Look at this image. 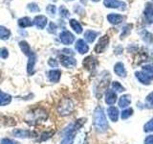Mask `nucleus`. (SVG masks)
Returning <instances> with one entry per match:
<instances>
[{
  "mask_svg": "<svg viewBox=\"0 0 153 144\" xmlns=\"http://www.w3.org/2000/svg\"><path fill=\"white\" fill-rule=\"evenodd\" d=\"M61 72L59 70H51L48 72V78L52 82V83H57L60 79Z\"/></svg>",
  "mask_w": 153,
  "mask_h": 144,
  "instance_id": "nucleus-15",
  "label": "nucleus"
},
{
  "mask_svg": "<svg viewBox=\"0 0 153 144\" xmlns=\"http://www.w3.org/2000/svg\"><path fill=\"white\" fill-rule=\"evenodd\" d=\"M130 102H131L130 96H129V95H123L122 97H120L119 106L121 108H126L129 104H130Z\"/></svg>",
  "mask_w": 153,
  "mask_h": 144,
  "instance_id": "nucleus-24",
  "label": "nucleus"
},
{
  "mask_svg": "<svg viewBox=\"0 0 153 144\" xmlns=\"http://www.w3.org/2000/svg\"><path fill=\"white\" fill-rule=\"evenodd\" d=\"M143 72L145 73L149 80H153V65L152 64H146L143 66Z\"/></svg>",
  "mask_w": 153,
  "mask_h": 144,
  "instance_id": "nucleus-26",
  "label": "nucleus"
},
{
  "mask_svg": "<svg viewBox=\"0 0 153 144\" xmlns=\"http://www.w3.org/2000/svg\"><path fill=\"white\" fill-rule=\"evenodd\" d=\"M59 38L61 42L63 43V44H66V45H69V44H72V43L74 42L75 40V37L74 35L72 34L71 32L69 31H62L59 35Z\"/></svg>",
  "mask_w": 153,
  "mask_h": 144,
  "instance_id": "nucleus-7",
  "label": "nucleus"
},
{
  "mask_svg": "<svg viewBox=\"0 0 153 144\" xmlns=\"http://www.w3.org/2000/svg\"><path fill=\"white\" fill-rule=\"evenodd\" d=\"M108 43H109V37L107 35L102 37L99 40L97 45L95 46V52L98 53V54H100V53H102L105 49H106Z\"/></svg>",
  "mask_w": 153,
  "mask_h": 144,
  "instance_id": "nucleus-5",
  "label": "nucleus"
},
{
  "mask_svg": "<svg viewBox=\"0 0 153 144\" xmlns=\"http://www.w3.org/2000/svg\"><path fill=\"white\" fill-rule=\"evenodd\" d=\"M52 1H55L56 2V1H57V0H52Z\"/></svg>",
  "mask_w": 153,
  "mask_h": 144,
  "instance_id": "nucleus-46",
  "label": "nucleus"
},
{
  "mask_svg": "<svg viewBox=\"0 0 153 144\" xmlns=\"http://www.w3.org/2000/svg\"><path fill=\"white\" fill-rule=\"evenodd\" d=\"M56 8L55 5H48L46 7V12L49 14H51V16H54L56 14Z\"/></svg>",
  "mask_w": 153,
  "mask_h": 144,
  "instance_id": "nucleus-34",
  "label": "nucleus"
},
{
  "mask_svg": "<svg viewBox=\"0 0 153 144\" xmlns=\"http://www.w3.org/2000/svg\"><path fill=\"white\" fill-rule=\"evenodd\" d=\"M92 1H94V2H98V1H100V0H92Z\"/></svg>",
  "mask_w": 153,
  "mask_h": 144,
  "instance_id": "nucleus-44",
  "label": "nucleus"
},
{
  "mask_svg": "<svg viewBox=\"0 0 153 144\" xmlns=\"http://www.w3.org/2000/svg\"><path fill=\"white\" fill-rule=\"evenodd\" d=\"M143 14L148 23H153V5L150 3H147L145 11H143Z\"/></svg>",
  "mask_w": 153,
  "mask_h": 144,
  "instance_id": "nucleus-12",
  "label": "nucleus"
},
{
  "mask_svg": "<svg viewBox=\"0 0 153 144\" xmlns=\"http://www.w3.org/2000/svg\"><path fill=\"white\" fill-rule=\"evenodd\" d=\"M48 118V112L42 108H36L29 112L26 115V122L30 125H36L39 122L45 121Z\"/></svg>",
  "mask_w": 153,
  "mask_h": 144,
  "instance_id": "nucleus-1",
  "label": "nucleus"
},
{
  "mask_svg": "<svg viewBox=\"0 0 153 144\" xmlns=\"http://www.w3.org/2000/svg\"><path fill=\"white\" fill-rule=\"evenodd\" d=\"M28 9L30 10L31 12L33 13H37V12H39L40 11V9L39 7L37 6V5L36 3H30V4H28Z\"/></svg>",
  "mask_w": 153,
  "mask_h": 144,
  "instance_id": "nucleus-32",
  "label": "nucleus"
},
{
  "mask_svg": "<svg viewBox=\"0 0 153 144\" xmlns=\"http://www.w3.org/2000/svg\"><path fill=\"white\" fill-rule=\"evenodd\" d=\"M48 32L51 33V34H56V26L55 23L50 22L49 27H48Z\"/></svg>",
  "mask_w": 153,
  "mask_h": 144,
  "instance_id": "nucleus-36",
  "label": "nucleus"
},
{
  "mask_svg": "<svg viewBox=\"0 0 153 144\" xmlns=\"http://www.w3.org/2000/svg\"><path fill=\"white\" fill-rule=\"evenodd\" d=\"M84 120L85 119H79L78 121L76 122L75 125H73V127H72L70 130H68V132L66 133L64 138L62 139V141L60 144H72L74 141V138H75V136H76V130L79 129L81 127V125L84 123Z\"/></svg>",
  "mask_w": 153,
  "mask_h": 144,
  "instance_id": "nucleus-4",
  "label": "nucleus"
},
{
  "mask_svg": "<svg viewBox=\"0 0 153 144\" xmlns=\"http://www.w3.org/2000/svg\"><path fill=\"white\" fill-rule=\"evenodd\" d=\"M135 75H136V77H137V79L141 82L142 84H143V85H148L150 83V80H149V78L143 73V71H137L136 73H135Z\"/></svg>",
  "mask_w": 153,
  "mask_h": 144,
  "instance_id": "nucleus-22",
  "label": "nucleus"
},
{
  "mask_svg": "<svg viewBox=\"0 0 153 144\" xmlns=\"http://www.w3.org/2000/svg\"><path fill=\"white\" fill-rule=\"evenodd\" d=\"M0 77H1V71H0Z\"/></svg>",
  "mask_w": 153,
  "mask_h": 144,
  "instance_id": "nucleus-47",
  "label": "nucleus"
},
{
  "mask_svg": "<svg viewBox=\"0 0 153 144\" xmlns=\"http://www.w3.org/2000/svg\"><path fill=\"white\" fill-rule=\"evenodd\" d=\"M107 19L110 23L113 24V25H117V24H120L123 21V17L117 14H110L107 16Z\"/></svg>",
  "mask_w": 153,
  "mask_h": 144,
  "instance_id": "nucleus-16",
  "label": "nucleus"
},
{
  "mask_svg": "<svg viewBox=\"0 0 153 144\" xmlns=\"http://www.w3.org/2000/svg\"><path fill=\"white\" fill-rule=\"evenodd\" d=\"M76 49L78 50L80 54H85V53L88 52L89 47L83 40H79L76 42Z\"/></svg>",
  "mask_w": 153,
  "mask_h": 144,
  "instance_id": "nucleus-14",
  "label": "nucleus"
},
{
  "mask_svg": "<svg viewBox=\"0 0 153 144\" xmlns=\"http://www.w3.org/2000/svg\"><path fill=\"white\" fill-rule=\"evenodd\" d=\"M12 102V96L10 94H3L0 98V106H7Z\"/></svg>",
  "mask_w": 153,
  "mask_h": 144,
  "instance_id": "nucleus-28",
  "label": "nucleus"
},
{
  "mask_svg": "<svg viewBox=\"0 0 153 144\" xmlns=\"http://www.w3.org/2000/svg\"><path fill=\"white\" fill-rule=\"evenodd\" d=\"M1 144H19V143L12 140V139H9V138H3L1 140Z\"/></svg>",
  "mask_w": 153,
  "mask_h": 144,
  "instance_id": "nucleus-39",
  "label": "nucleus"
},
{
  "mask_svg": "<svg viewBox=\"0 0 153 144\" xmlns=\"http://www.w3.org/2000/svg\"><path fill=\"white\" fill-rule=\"evenodd\" d=\"M11 36V31L4 26H0V38L6 40Z\"/></svg>",
  "mask_w": 153,
  "mask_h": 144,
  "instance_id": "nucleus-27",
  "label": "nucleus"
},
{
  "mask_svg": "<svg viewBox=\"0 0 153 144\" xmlns=\"http://www.w3.org/2000/svg\"><path fill=\"white\" fill-rule=\"evenodd\" d=\"M145 144H153V136H149L146 138Z\"/></svg>",
  "mask_w": 153,
  "mask_h": 144,
  "instance_id": "nucleus-41",
  "label": "nucleus"
},
{
  "mask_svg": "<svg viewBox=\"0 0 153 144\" xmlns=\"http://www.w3.org/2000/svg\"><path fill=\"white\" fill-rule=\"evenodd\" d=\"M62 52H63V54H65L66 56L67 55H74V53H73V51L72 50H70V49H63L62 50Z\"/></svg>",
  "mask_w": 153,
  "mask_h": 144,
  "instance_id": "nucleus-42",
  "label": "nucleus"
},
{
  "mask_svg": "<svg viewBox=\"0 0 153 144\" xmlns=\"http://www.w3.org/2000/svg\"><path fill=\"white\" fill-rule=\"evenodd\" d=\"M117 100V95L113 90H107L106 94H105V102L108 105H113Z\"/></svg>",
  "mask_w": 153,
  "mask_h": 144,
  "instance_id": "nucleus-19",
  "label": "nucleus"
},
{
  "mask_svg": "<svg viewBox=\"0 0 153 144\" xmlns=\"http://www.w3.org/2000/svg\"><path fill=\"white\" fill-rule=\"evenodd\" d=\"M33 24V22L31 20L30 17H22V18H19L18 19V25L19 27L21 28H26V27H30Z\"/></svg>",
  "mask_w": 153,
  "mask_h": 144,
  "instance_id": "nucleus-23",
  "label": "nucleus"
},
{
  "mask_svg": "<svg viewBox=\"0 0 153 144\" xmlns=\"http://www.w3.org/2000/svg\"><path fill=\"white\" fill-rule=\"evenodd\" d=\"M98 35H99V33L97 32L92 31V30H87L84 33V38L89 43H92L96 40V38H97Z\"/></svg>",
  "mask_w": 153,
  "mask_h": 144,
  "instance_id": "nucleus-21",
  "label": "nucleus"
},
{
  "mask_svg": "<svg viewBox=\"0 0 153 144\" xmlns=\"http://www.w3.org/2000/svg\"><path fill=\"white\" fill-rule=\"evenodd\" d=\"M60 62L61 64L67 67V68H71V67H74L76 64V62L74 58H71L70 56H60Z\"/></svg>",
  "mask_w": 153,
  "mask_h": 144,
  "instance_id": "nucleus-10",
  "label": "nucleus"
},
{
  "mask_svg": "<svg viewBox=\"0 0 153 144\" xmlns=\"http://www.w3.org/2000/svg\"><path fill=\"white\" fill-rule=\"evenodd\" d=\"M55 134V131H49V132H44L41 134L39 141H43V140H47L48 138H50L53 136V134Z\"/></svg>",
  "mask_w": 153,
  "mask_h": 144,
  "instance_id": "nucleus-29",
  "label": "nucleus"
},
{
  "mask_svg": "<svg viewBox=\"0 0 153 144\" xmlns=\"http://www.w3.org/2000/svg\"><path fill=\"white\" fill-rule=\"evenodd\" d=\"M70 26L74 29V31L76 34H81L82 33V26L80 25L79 21H76V19H71L70 20Z\"/></svg>",
  "mask_w": 153,
  "mask_h": 144,
  "instance_id": "nucleus-25",
  "label": "nucleus"
},
{
  "mask_svg": "<svg viewBox=\"0 0 153 144\" xmlns=\"http://www.w3.org/2000/svg\"><path fill=\"white\" fill-rule=\"evenodd\" d=\"M19 47H20V49L22 50V52L25 54L27 57H29L31 54H33V51H32V49H31V47H30V45L28 44V42H26L25 40H22V41H20L19 42Z\"/></svg>",
  "mask_w": 153,
  "mask_h": 144,
  "instance_id": "nucleus-20",
  "label": "nucleus"
},
{
  "mask_svg": "<svg viewBox=\"0 0 153 144\" xmlns=\"http://www.w3.org/2000/svg\"><path fill=\"white\" fill-rule=\"evenodd\" d=\"M107 113H108L109 118L111 119L113 122H117L118 121V118H119V110H118L117 108H115V107H110V108H108Z\"/></svg>",
  "mask_w": 153,
  "mask_h": 144,
  "instance_id": "nucleus-18",
  "label": "nucleus"
},
{
  "mask_svg": "<svg viewBox=\"0 0 153 144\" xmlns=\"http://www.w3.org/2000/svg\"><path fill=\"white\" fill-rule=\"evenodd\" d=\"M48 64H49V65L52 66V67H56L57 66V62L56 60H54V59H50L49 62H48Z\"/></svg>",
  "mask_w": 153,
  "mask_h": 144,
  "instance_id": "nucleus-40",
  "label": "nucleus"
},
{
  "mask_svg": "<svg viewBox=\"0 0 153 144\" xmlns=\"http://www.w3.org/2000/svg\"><path fill=\"white\" fill-rule=\"evenodd\" d=\"M143 129H145V132H146V133H148V132H153V119H151L150 121H148L145 125Z\"/></svg>",
  "mask_w": 153,
  "mask_h": 144,
  "instance_id": "nucleus-33",
  "label": "nucleus"
},
{
  "mask_svg": "<svg viewBox=\"0 0 153 144\" xmlns=\"http://www.w3.org/2000/svg\"><path fill=\"white\" fill-rule=\"evenodd\" d=\"M65 1H72V0H65Z\"/></svg>",
  "mask_w": 153,
  "mask_h": 144,
  "instance_id": "nucleus-45",
  "label": "nucleus"
},
{
  "mask_svg": "<svg viewBox=\"0 0 153 144\" xmlns=\"http://www.w3.org/2000/svg\"><path fill=\"white\" fill-rule=\"evenodd\" d=\"M104 6L106 8H113V9H126V4L124 2L119 1V0H104Z\"/></svg>",
  "mask_w": 153,
  "mask_h": 144,
  "instance_id": "nucleus-8",
  "label": "nucleus"
},
{
  "mask_svg": "<svg viewBox=\"0 0 153 144\" xmlns=\"http://www.w3.org/2000/svg\"><path fill=\"white\" fill-rule=\"evenodd\" d=\"M93 123L94 126L96 128L98 132H105L108 128V123L106 117H105L104 112L102 110V108L98 107L95 110L94 112V115H93Z\"/></svg>",
  "mask_w": 153,
  "mask_h": 144,
  "instance_id": "nucleus-2",
  "label": "nucleus"
},
{
  "mask_svg": "<svg viewBox=\"0 0 153 144\" xmlns=\"http://www.w3.org/2000/svg\"><path fill=\"white\" fill-rule=\"evenodd\" d=\"M146 104L149 106V107L153 108V92H151L146 97Z\"/></svg>",
  "mask_w": 153,
  "mask_h": 144,
  "instance_id": "nucleus-37",
  "label": "nucleus"
},
{
  "mask_svg": "<svg viewBox=\"0 0 153 144\" xmlns=\"http://www.w3.org/2000/svg\"><path fill=\"white\" fill-rule=\"evenodd\" d=\"M33 24L37 29H43L47 24V17L44 16H37L33 19Z\"/></svg>",
  "mask_w": 153,
  "mask_h": 144,
  "instance_id": "nucleus-13",
  "label": "nucleus"
},
{
  "mask_svg": "<svg viewBox=\"0 0 153 144\" xmlns=\"http://www.w3.org/2000/svg\"><path fill=\"white\" fill-rule=\"evenodd\" d=\"M74 110V104L72 100L69 98H63L62 99L59 106H57V112L61 115V116H66L72 113Z\"/></svg>",
  "mask_w": 153,
  "mask_h": 144,
  "instance_id": "nucleus-3",
  "label": "nucleus"
},
{
  "mask_svg": "<svg viewBox=\"0 0 153 144\" xmlns=\"http://www.w3.org/2000/svg\"><path fill=\"white\" fill-rule=\"evenodd\" d=\"M133 113V110L132 109H127L124 110L123 112H122V118L123 119H127L128 117H130Z\"/></svg>",
  "mask_w": 153,
  "mask_h": 144,
  "instance_id": "nucleus-31",
  "label": "nucleus"
},
{
  "mask_svg": "<svg viewBox=\"0 0 153 144\" xmlns=\"http://www.w3.org/2000/svg\"><path fill=\"white\" fill-rule=\"evenodd\" d=\"M28 58H29V60L27 64V71L29 75H32L33 74V72H35V64L36 62V57L35 53H33V54H31Z\"/></svg>",
  "mask_w": 153,
  "mask_h": 144,
  "instance_id": "nucleus-11",
  "label": "nucleus"
},
{
  "mask_svg": "<svg viewBox=\"0 0 153 144\" xmlns=\"http://www.w3.org/2000/svg\"><path fill=\"white\" fill-rule=\"evenodd\" d=\"M59 14H60V16L61 17H63V18H67V17H69L70 16V13L69 11L67 10L64 6H61L59 8Z\"/></svg>",
  "mask_w": 153,
  "mask_h": 144,
  "instance_id": "nucleus-30",
  "label": "nucleus"
},
{
  "mask_svg": "<svg viewBox=\"0 0 153 144\" xmlns=\"http://www.w3.org/2000/svg\"><path fill=\"white\" fill-rule=\"evenodd\" d=\"M114 71L118 76L120 77H126V70L124 68V65L122 62H117L114 66Z\"/></svg>",
  "mask_w": 153,
  "mask_h": 144,
  "instance_id": "nucleus-17",
  "label": "nucleus"
},
{
  "mask_svg": "<svg viewBox=\"0 0 153 144\" xmlns=\"http://www.w3.org/2000/svg\"><path fill=\"white\" fill-rule=\"evenodd\" d=\"M97 64H98V61L93 56H89L87 58H85L83 61V66L89 71H93L96 68Z\"/></svg>",
  "mask_w": 153,
  "mask_h": 144,
  "instance_id": "nucleus-9",
  "label": "nucleus"
},
{
  "mask_svg": "<svg viewBox=\"0 0 153 144\" xmlns=\"http://www.w3.org/2000/svg\"><path fill=\"white\" fill-rule=\"evenodd\" d=\"M9 56V52L6 48H1L0 49V57H2L3 59H7Z\"/></svg>",
  "mask_w": 153,
  "mask_h": 144,
  "instance_id": "nucleus-38",
  "label": "nucleus"
},
{
  "mask_svg": "<svg viewBox=\"0 0 153 144\" xmlns=\"http://www.w3.org/2000/svg\"><path fill=\"white\" fill-rule=\"evenodd\" d=\"M112 88L113 90H117V91H123L124 88H123V86L118 83V82H113L112 83Z\"/></svg>",
  "mask_w": 153,
  "mask_h": 144,
  "instance_id": "nucleus-35",
  "label": "nucleus"
},
{
  "mask_svg": "<svg viewBox=\"0 0 153 144\" xmlns=\"http://www.w3.org/2000/svg\"><path fill=\"white\" fill-rule=\"evenodd\" d=\"M2 95H3V94H2V91H1V90H0V98H1V97H2Z\"/></svg>",
  "mask_w": 153,
  "mask_h": 144,
  "instance_id": "nucleus-43",
  "label": "nucleus"
},
{
  "mask_svg": "<svg viewBox=\"0 0 153 144\" xmlns=\"http://www.w3.org/2000/svg\"><path fill=\"white\" fill-rule=\"evenodd\" d=\"M13 136L19 137V138H30V137H36V134L35 132H31L29 130H22V129H16L13 130Z\"/></svg>",
  "mask_w": 153,
  "mask_h": 144,
  "instance_id": "nucleus-6",
  "label": "nucleus"
}]
</instances>
